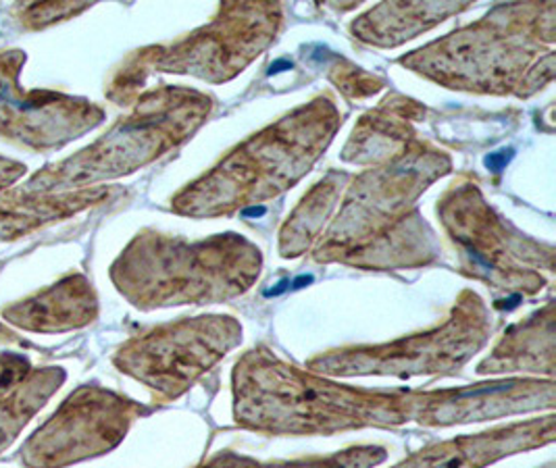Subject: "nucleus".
I'll use <instances>...</instances> for the list:
<instances>
[{"mask_svg":"<svg viewBox=\"0 0 556 468\" xmlns=\"http://www.w3.org/2000/svg\"><path fill=\"white\" fill-rule=\"evenodd\" d=\"M478 452H483V447H480ZM478 452H473V447H465L463 444L444 445L438 454L424 456L421 465L410 468H465L469 465V456L478 454Z\"/></svg>","mask_w":556,"mask_h":468,"instance_id":"f257e3e1","label":"nucleus"},{"mask_svg":"<svg viewBox=\"0 0 556 468\" xmlns=\"http://www.w3.org/2000/svg\"><path fill=\"white\" fill-rule=\"evenodd\" d=\"M508 159H510V154L498 152V154H492V156H488V159H485V165H488L492 172H501V169H505V165L508 163Z\"/></svg>","mask_w":556,"mask_h":468,"instance_id":"f03ea898","label":"nucleus"},{"mask_svg":"<svg viewBox=\"0 0 556 468\" xmlns=\"http://www.w3.org/2000/svg\"><path fill=\"white\" fill-rule=\"evenodd\" d=\"M265 213H267L265 206H251V208H247V211L242 213V217H263Z\"/></svg>","mask_w":556,"mask_h":468,"instance_id":"7ed1b4c3","label":"nucleus"},{"mask_svg":"<svg viewBox=\"0 0 556 468\" xmlns=\"http://www.w3.org/2000/svg\"><path fill=\"white\" fill-rule=\"evenodd\" d=\"M283 67H292V63H288V61H279L276 65H271V69H269V74H279V72H283Z\"/></svg>","mask_w":556,"mask_h":468,"instance_id":"20e7f679","label":"nucleus"},{"mask_svg":"<svg viewBox=\"0 0 556 468\" xmlns=\"http://www.w3.org/2000/svg\"><path fill=\"white\" fill-rule=\"evenodd\" d=\"M311 281H313V277H311V275H308V277L304 275V277H299L296 281H292V288H296V290H299V288H304V286H308Z\"/></svg>","mask_w":556,"mask_h":468,"instance_id":"39448f33","label":"nucleus"}]
</instances>
